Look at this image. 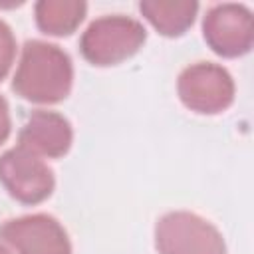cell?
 Here are the masks:
<instances>
[{
  "label": "cell",
  "mask_w": 254,
  "mask_h": 254,
  "mask_svg": "<svg viewBox=\"0 0 254 254\" xmlns=\"http://www.w3.org/2000/svg\"><path fill=\"white\" fill-rule=\"evenodd\" d=\"M73 83V65L69 56L56 44L30 40L12 79V89L26 101L52 105L64 101Z\"/></svg>",
  "instance_id": "obj_1"
},
{
  "label": "cell",
  "mask_w": 254,
  "mask_h": 254,
  "mask_svg": "<svg viewBox=\"0 0 254 254\" xmlns=\"http://www.w3.org/2000/svg\"><path fill=\"white\" fill-rule=\"evenodd\" d=\"M145 26L129 16L113 14L93 20L79 38V52L85 62L97 67L117 65L133 58L145 44Z\"/></svg>",
  "instance_id": "obj_2"
},
{
  "label": "cell",
  "mask_w": 254,
  "mask_h": 254,
  "mask_svg": "<svg viewBox=\"0 0 254 254\" xmlns=\"http://www.w3.org/2000/svg\"><path fill=\"white\" fill-rule=\"evenodd\" d=\"M159 254H226L220 230L189 210H171L155 224Z\"/></svg>",
  "instance_id": "obj_3"
},
{
  "label": "cell",
  "mask_w": 254,
  "mask_h": 254,
  "mask_svg": "<svg viewBox=\"0 0 254 254\" xmlns=\"http://www.w3.org/2000/svg\"><path fill=\"white\" fill-rule=\"evenodd\" d=\"M234 79L226 67L210 62L187 65L177 79V93L183 105L200 115L226 111L234 101Z\"/></svg>",
  "instance_id": "obj_4"
},
{
  "label": "cell",
  "mask_w": 254,
  "mask_h": 254,
  "mask_svg": "<svg viewBox=\"0 0 254 254\" xmlns=\"http://www.w3.org/2000/svg\"><path fill=\"white\" fill-rule=\"evenodd\" d=\"M0 183L14 200L28 206L44 202L56 187L48 163L20 145L0 155Z\"/></svg>",
  "instance_id": "obj_5"
},
{
  "label": "cell",
  "mask_w": 254,
  "mask_h": 254,
  "mask_svg": "<svg viewBox=\"0 0 254 254\" xmlns=\"http://www.w3.org/2000/svg\"><path fill=\"white\" fill-rule=\"evenodd\" d=\"M202 36L208 48L222 58H240L252 50V12L244 4L222 2L202 18Z\"/></svg>",
  "instance_id": "obj_6"
},
{
  "label": "cell",
  "mask_w": 254,
  "mask_h": 254,
  "mask_svg": "<svg viewBox=\"0 0 254 254\" xmlns=\"http://www.w3.org/2000/svg\"><path fill=\"white\" fill-rule=\"evenodd\" d=\"M0 240L18 254H71V242L58 218L36 212L0 224Z\"/></svg>",
  "instance_id": "obj_7"
},
{
  "label": "cell",
  "mask_w": 254,
  "mask_h": 254,
  "mask_svg": "<svg viewBox=\"0 0 254 254\" xmlns=\"http://www.w3.org/2000/svg\"><path fill=\"white\" fill-rule=\"evenodd\" d=\"M71 141H73L71 123L62 113L48 109L32 111L18 135L20 147L46 159L64 157L69 151Z\"/></svg>",
  "instance_id": "obj_8"
},
{
  "label": "cell",
  "mask_w": 254,
  "mask_h": 254,
  "mask_svg": "<svg viewBox=\"0 0 254 254\" xmlns=\"http://www.w3.org/2000/svg\"><path fill=\"white\" fill-rule=\"evenodd\" d=\"M143 18L167 38L183 36L194 22L198 2L194 0H143L139 2Z\"/></svg>",
  "instance_id": "obj_9"
},
{
  "label": "cell",
  "mask_w": 254,
  "mask_h": 254,
  "mask_svg": "<svg viewBox=\"0 0 254 254\" xmlns=\"http://www.w3.org/2000/svg\"><path fill=\"white\" fill-rule=\"evenodd\" d=\"M87 4L83 0H40L34 6L36 26L48 36H69L83 22Z\"/></svg>",
  "instance_id": "obj_10"
},
{
  "label": "cell",
  "mask_w": 254,
  "mask_h": 254,
  "mask_svg": "<svg viewBox=\"0 0 254 254\" xmlns=\"http://www.w3.org/2000/svg\"><path fill=\"white\" fill-rule=\"evenodd\" d=\"M14 58H16V38L12 34V28L4 20H0V81L8 75Z\"/></svg>",
  "instance_id": "obj_11"
},
{
  "label": "cell",
  "mask_w": 254,
  "mask_h": 254,
  "mask_svg": "<svg viewBox=\"0 0 254 254\" xmlns=\"http://www.w3.org/2000/svg\"><path fill=\"white\" fill-rule=\"evenodd\" d=\"M10 131H12L10 107H8V101L0 95V145L10 137Z\"/></svg>",
  "instance_id": "obj_12"
},
{
  "label": "cell",
  "mask_w": 254,
  "mask_h": 254,
  "mask_svg": "<svg viewBox=\"0 0 254 254\" xmlns=\"http://www.w3.org/2000/svg\"><path fill=\"white\" fill-rule=\"evenodd\" d=\"M0 254H10V250H8L4 244H0Z\"/></svg>",
  "instance_id": "obj_13"
}]
</instances>
